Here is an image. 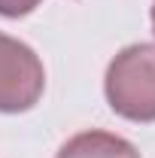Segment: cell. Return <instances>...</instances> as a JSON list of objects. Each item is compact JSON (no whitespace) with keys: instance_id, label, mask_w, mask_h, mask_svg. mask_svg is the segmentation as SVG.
Listing matches in <instances>:
<instances>
[{"instance_id":"obj_1","label":"cell","mask_w":155,"mask_h":158,"mask_svg":"<svg viewBox=\"0 0 155 158\" xmlns=\"http://www.w3.org/2000/svg\"><path fill=\"white\" fill-rule=\"evenodd\" d=\"M103 94L116 116L128 122H155V46H125L110 61L103 76Z\"/></svg>"},{"instance_id":"obj_2","label":"cell","mask_w":155,"mask_h":158,"mask_svg":"<svg viewBox=\"0 0 155 158\" xmlns=\"http://www.w3.org/2000/svg\"><path fill=\"white\" fill-rule=\"evenodd\" d=\"M46 91L40 55L15 37L0 34V113L15 116L34 110Z\"/></svg>"},{"instance_id":"obj_3","label":"cell","mask_w":155,"mask_h":158,"mask_svg":"<svg viewBox=\"0 0 155 158\" xmlns=\"http://www.w3.org/2000/svg\"><path fill=\"white\" fill-rule=\"evenodd\" d=\"M55 158H140L134 143L110 131H82L73 134L58 149Z\"/></svg>"},{"instance_id":"obj_4","label":"cell","mask_w":155,"mask_h":158,"mask_svg":"<svg viewBox=\"0 0 155 158\" xmlns=\"http://www.w3.org/2000/svg\"><path fill=\"white\" fill-rule=\"evenodd\" d=\"M43 0H0V15L3 19H21V15H31Z\"/></svg>"},{"instance_id":"obj_5","label":"cell","mask_w":155,"mask_h":158,"mask_svg":"<svg viewBox=\"0 0 155 158\" xmlns=\"http://www.w3.org/2000/svg\"><path fill=\"white\" fill-rule=\"evenodd\" d=\"M152 34H155V3H152Z\"/></svg>"}]
</instances>
